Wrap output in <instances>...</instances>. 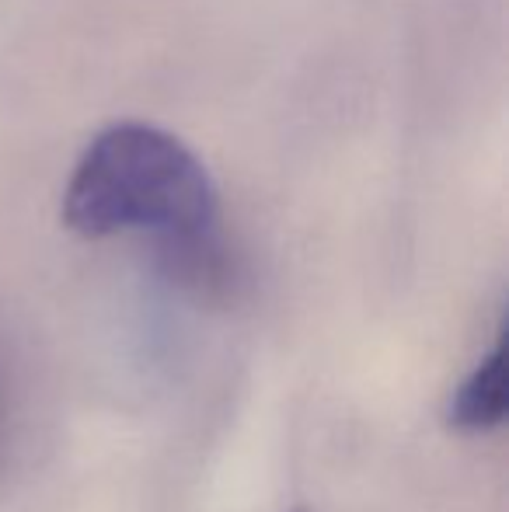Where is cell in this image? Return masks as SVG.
<instances>
[{
    "mask_svg": "<svg viewBox=\"0 0 509 512\" xmlns=\"http://www.w3.org/2000/svg\"><path fill=\"white\" fill-rule=\"evenodd\" d=\"M506 418V335L496 338L489 356L461 380L447 405V425L457 432H492Z\"/></svg>",
    "mask_w": 509,
    "mask_h": 512,
    "instance_id": "2",
    "label": "cell"
},
{
    "mask_svg": "<svg viewBox=\"0 0 509 512\" xmlns=\"http://www.w3.org/2000/svg\"><path fill=\"white\" fill-rule=\"evenodd\" d=\"M63 220L81 237L150 230L171 248L189 283L217 286V189L210 171L178 136L147 122L98 133L63 192Z\"/></svg>",
    "mask_w": 509,
    "mask_h": 512,
    "instance_id": "1",
    "label": "cell"
},
{
    "mask_svg": "<svg viewBox=\"0 0 509 512\" xmlns=\"http://www.w3.org/2000/svg\"><path fill=\"white\" fill-rule=\"evenodd\" d=\"M297 512H307V509H297Z\"/></svg>",
    "mask_w": 509,
    "mask_h": 512,
    "instance_id": "4",
    "label": "cell"
},
{
    "mask_svg": "<svg viewBox=\"0 0 509 512\" xmlns=\"http://www.w3.org/2000/svg\"><path fill=\"white\" fill-rule=\"evenodd\" d=\"M4 443H7V405H4V380H0V460H4Z\"/></svg>",
    "mask_w": 509,
    "mask_h": 512,
    "instance_id": "3",
    "label": "cell"
}]
</instances>
